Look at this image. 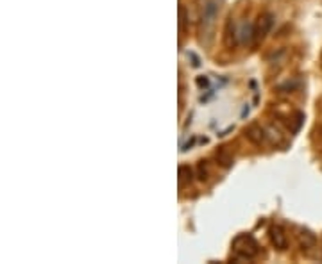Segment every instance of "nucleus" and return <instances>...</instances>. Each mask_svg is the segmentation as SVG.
<instances>
[{
	"mask_svg": "<svg viewBox=\"0 0 322 264\" xmlns=\"http://www.w3.org/2000/svg\"><path fill=\"white\" fill-rule=\"evenodd\" d=\"M219 11L220 0H204L201 20H199V39H201V45H204V47H210L211 41H213L215 21L219 16Z\"/></svg>",
	"mask_w": 322,
	"mask_h": 264,
	"instance_id": "1",
	"label": "nucleus"
},
{
	"mask_svg": "<svg viewBox=\"0 0 322 264\" xmlns=\"http://www.w3.org/2000/svg\"><path fill=\"white\" fill-rule=\"evenodd\" d=\"M274 27V14L272 13H262L258 16L256 23L253 25V47H260L265 41L267 34Z\"/></svg>",
	"mask_w": 322,
	"mask_h": 264,
	"instance_id": "2",
	"label": "nucleus"
},
{
	"mask_svg": "<svg viewBox=\"0 0 322 264\" xmlns=\"http://www.w3.org/2000/svg\"><path fill=\"white\" fill-rule=\"evenodd\" d=\"M269 239H271L272 247L279 252H285L288 248V238L285 234V229L281 225H272L269 229Z\"/></svg>",
	"mask_w": 322,
	"mask_h": 264,
	"instance_id": "3",
	"label": "nucleus"
},
{
	"mask_svg": "<svg viewBox=\"0 0 322 264\" xmlns=\"http://www.w3.org/2000/svg\"><path fill=\"white\" fill-rule=\"evenodd\" d=\"M242 241V247H238V245H236V250H238V256L242 257V259H254V257L258 256V252H260V247H258V243L256 241H254L253 238H251V236H242V238H238Z\"/></svg>",
	"mask_w": 322,
	"mask_h": 264,
	"instance_id": "4",
	"label": "nucleus"
},
{
	"mask_svg": "<svg viewBox=\"0 0 322 264\" xmlns=\"http://www.w3.org/2000/svg\"><path fill=\"white\" fill-rule=\"evenodd\" d=\"M224 45H226V48H229V50L238 47V30H236L233 16H229L228 20H226V25H224Z\"/></svg>",
	"mask_w": 322,
	"mask_h": 264,
	"instance_id": "5",
	"label": "nucleus"
},
{
	"mask_svg": "<svg viewBox=\"0 0 322 264\" xmlns=\"http://www.w3.org/2000/svg\"><path fill=\"white\" fill-rule=\"evenodd\" d=\"M244 134H245V137L253 143V145H256V146H262L263 143L267 141V134H265V131H263V127L260 124H251V125H247L245 127V131H244Z\"/></svg>",
	"mask_w": 322,
	"mask_h": 264,
	"instance_id": "6",
	"label": "nucleus"
},
{
	"mask_svg": "<svg viewBox=\"0 0 322 264\" xmlns=\"http://www.w3.org/2000/svg\"><path fill=\"white\" fill-rule=\"evenodd\" d=\"M297 239H299V247L303 252H308V250H312V248L317 247V236L308 229H299Z\"/></svg>",
	"mask_w": 322,
	"mask_h": 264,
	"instance_id": "7",
	"label": "nucleus"
},
{
	"mask_svg": "<svg viewBox=\"0 0 322 264\" xmlns=\"http://www.w3.org/2000/svg\"><path fill=\"white\" fill-rule=\"evenodd\" d=\"M215 161H217V164H220L222 168H231L235 159H233V155L229 153L228 146H219L217 152H215Z\"/></svg>",
	"mask_w": 322,
	"mask_h": 264,
	"instance_id": "8",
	"label": "nucleus"
},
{
	"mask_svg": "<svg viewBox=\"0 0 322 264\" xmlns=\"http://www.w3.org/2000/svg\"><path fill=\"white\" fill-rule=\"evenodd\" d=\"M177 171H179V184H181V186L190 184L193 180V170L188 166V164H181Z\"/></svg>",
	"mask_w": 322,
	"mask_h": 264,
	"instance_id": "9",
	"label": "nucleus"
},
{
	"mask_svg": "<svg viewBox=\"0 0 322 264\" xmlns=\"http://www.w3.org/2000/svg\"><path fill=\"white\" fill-rule=\"evenodd\" d=\"M188 11L183 4H179V32L181 34H185L186 29H188Z\"/></svg>",
	"mask_w": 322,
	"mask_h": 264,
	"instance_id": "10",
	"label": "nucleus"
},
{
	"mask_svg": "<svg viewBox=\"0 0 322 264\" xmlns=\"http://www.w3.org/2000/svg\"><path fill=\"white\" fill-rule=\"evenodd\" d=\"M197 179L201 180V182H206V180L210 179V170H208V164L204 159L197 162Z\"/></svg>",
	"mask_w": 322,
	"mask_h": 264,
	"instance_id": "11",
	"label": "nucleus"
},
{
	"mask_svg": "<svg viewBox=\"0 0 322 264\" xmlns=\"http://www.w3.org/2000/svg\"><path fill=\"white\" fill-rule=\"evenodd\" d=\"M297 86H299L297 81H287V82H283V84L278 86V91L279 93H292V91L297 90Z\"/></svg>",
	"mask_w": 322,
	"mask_h": 264,
	"instance_id": "12",
	"label": "nucleus"
},
{
	"mask_svg": "<svg viewBox=\"0 0 322 264\" xmlns=\"http://www.w3.org/2000/svg\"><path fill=\"white\" fill-rule=\"evenodd\" d=\"M195 84H197L201 90H204V88H208V86H210V79H208L206 75H199L197 79H195Z\"/></svg>",
	"mask_w": 322,
	"mask_h": 264,
	"instance_id": "13",
	"label": "nucleus"
}]
</instances>
